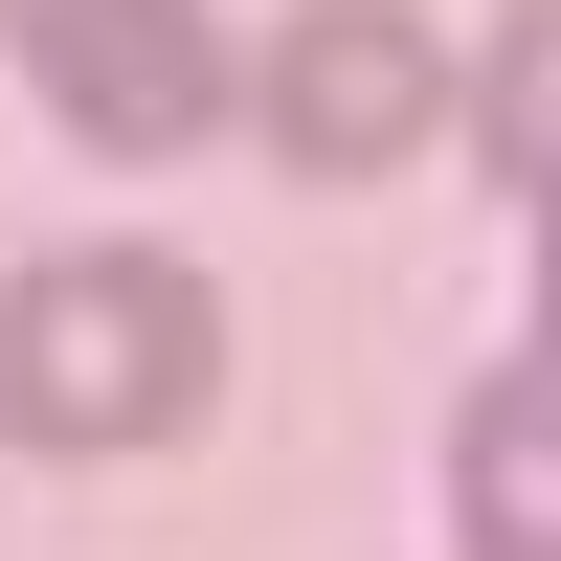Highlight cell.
<instances>
[{
    "instance_id": "1",
    "label": "cell",
    "mask_w": 561,
    "mask_h": 561,
    "mask_svg": "<svg viewBox=\"0 0 561 561\" xmlns=\"http://www.w3.org/2000/svg\"><path fill=\"white\" fill-rule=\"evenodd\" d=\"M225 382V314L180 248H45L0 293V427L23 449H180Z\"/></svg>"
},
{
    "instance_id": "2",
    "label": "cell",
    "mask_w": 561,
    "mask_h": 561,
    "mask_svg": "<svg viewBox=\"0 0 561 561\" xmlns=\"http://www.w3.org/2000/svg\"><path fill=\"white\" fill-rule=\"evenodd\" d=\"M0 45L45 68V113H68L90 158H180V135L225 113V45H203V0H0Z\"/></svg>"
},
{
    "instance_id": "3",
    "label": "cell",
    "mask_w": 561,
    "mask_h": 561,
    "mask_svg": "<svg viewBox=\"0 0 561 561\" xmlns=\"http://www.w3.org/2000/svg\"><path fill=\"white\" fill-rule=\"evenodd\" d=\"M427 113H449V45L404 23V0H314V23L270 45V158H293V180L427 158Z\"/></svg>"
},
{
    "instance_id": "4",
    "label": "cell",
    "mask_w": 561,
    "mask_h": 561,
    "mask_svg": "<svg viewBox=\"0 0 561 561\" xmlns=\"http://www.w3.org/2000/svg\"><path fill=\"white\" fill-rule=\"evenodd\" d=\"M449 494H472V561H561V382H539V359H494V382H472Z\"/></svg>"
},
{
    "instance_id": "5",
    "label": "cell",
    "mask_w": 561,
    "mask_h": 561,
    "mask_svg": "<svg viewBox=\"0 0 561 561\" xmlns=\"http://www.w3.org/2000/svg\"><path fill=\"white\" fill-rule=\"evenodd\" d=\"M472 135H494V180H539V158H561V23H539V0L494 23V68H472Z\"/></svg>"
}]
</instances>
